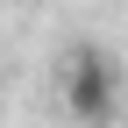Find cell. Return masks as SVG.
<instances>
[{
  "mask_svg": "<svg viewBox=\"0 0 128 128\" xmlns=\"http://www.w3.org/2000/svg\"><path fill=\"white\" fill-rule=\"evenodd\" d=\"M57 92H64V114L78 128H114V114H121V71H114V57H107L100 43L64 50Z\"/></svg>",
  "mask_w": 128,
  "mask_h": 128,
  "instance_id": "obj_1",
  "label": "cell"
}]
</instances>
